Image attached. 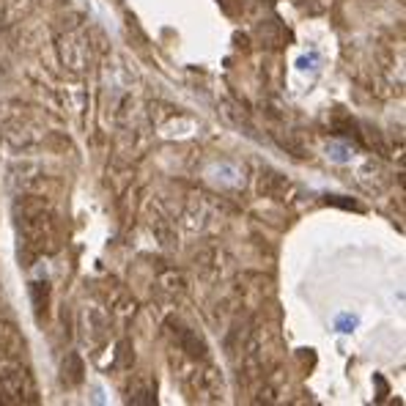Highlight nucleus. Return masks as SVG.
<instances>
[{
    "instance_id": "nucleus-2",
    "label": "nucleus",
    "mask_w": 406,
    "mask_h": 406,
    "mask_svg": "<svg viewBox=\"0 0 406 406\" xmlns=\"http://www.w3.org/2000/svg\"><path fill=\"white\" fill-rule=\"evenodd\" d=\"M63 379L69 385H80L83 382V360L77 354H69L66 363H63Z\"/></svg>"
},
{
    "instance_id": "nucleus-4",
    "label": "nucleus",
    "mask_w": 406,
    "mask_h": 406,
    "mask_svg": "<svg viewBox=\"0 0 406 406\" xmlns=\"http://www.w3.org/2000/svg\"><path fill=\"white\" fill-rule=\"evenodd\" d=\"M129 401H132V404H154L157 398H154V390L135 387V390H132V396H129Z\"/></svg>"
},
{
    "instance_id": "nucleus-1",
    "label": "nucleus",
    "mask_w": 406,
    "mask_h": 406,
    "mask_svg": "<svg viewBox=\"0 0 406 406\" xmlns=\"http://www.w3.org/2000/svg\"><path fill=\"white\" fill-rule=\"evenodd\" d=\"M173 335H176V341H179V346L190 354V357H198L203 360L206 357V343H203L201 338L193 332V330H187V327H182V324H176V330H173Z\"/></svg>"
},
{
    "instance_id": "nucleus-3",
    "label": "nucleus",
    "mask_w": 406,
    "mask_h": 406,
    "mask_svg": "<svg viewBox=\"0 0 406 406\" xmlns=\"http://www.w3.org/2000/svg\"><path fill=\"white\" fill-rule=\"evenodd\" d=\"M30 294H33L36 313H39V316H41V310L47 313V305H50V286H47V283H33V286H30Z\"/></svg>"
}]
</instances>
